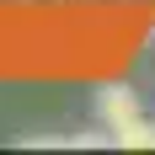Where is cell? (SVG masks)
I'll use <instances>...</instances> for the list:
<instances>
[{"label":"cell","instance_id":"1","mask_svg":"<svg viewBox=\"0 0 155 155\" xmlns=\"http://www.w3.org/2000/svg\"><path fill=\"white\" fill-rule=\"evenodd\" d=\"M139 112H144V107H139V91H134V86H102V96H96V118H102V128L118 134V128L134 123Z\"/></svg>","mask_w":155,"mask_h":155},{"label":"cell","instance_id":"2","mask_svg":"<svg viewBox=\"0 0 155 155\" xmlns=\"http://www.w3.org/2000/svg\"><path fill=\"white\" fill-rule=\"evenodd\" d=\"M112 139H118V150H155V118H144V112H139V118L123 123Z\"/></svg>","mask_w":155,"mask_h":155},{"label":"cell","instance_id":"3","mask_svg":"<svg viewBox=\"0 0 155 155\" xmlns=\"http://www.w3.org/2000/svg\"><path fill=\"white\" fill-rule=\"evenodd\" d=\"M70 5H86V0H70Z\"/></svg>","mask_w":155,"mask_h":155},{"label":"cell","instance_id":"4","mask_svg":"<svg viewBox=\"0 0 155 155\" xmlns=\"http://www.w3.org/2000/svg\"><path fill=\"white\" fill-rule=\"evenodd\" d=\"M11 5H27V0H11Z\"/></svg>","mask_w":155,"mask_h":155}]
</instances>
